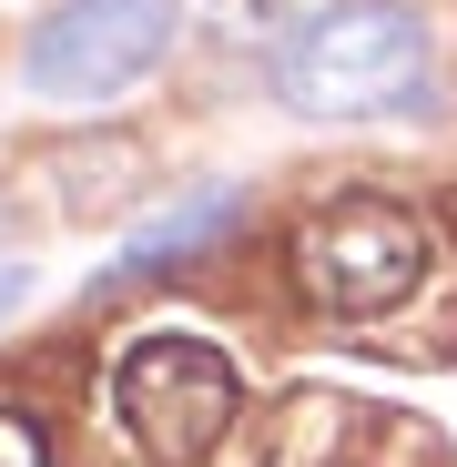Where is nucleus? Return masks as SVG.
<instances>
[{
  "instance_id": "f03ea898",
  "label": "nucleus",
  "mask_w": 457,
  "mask_h": 467,
  "mask_svg": "<svg viewBox=\"0 0 457 467\" xmlns=\"http://www.w3.org/2000/svg\"><path fill=\"white\" fill-rule=\"evenodd\" d=\"M427 265H437L427 223L387 193H336L295 223V285L326 316H387V305H407L427 285Z\"/></svg>"
},
{
  "instance_id": "6e6552de",
  "label": "nucleus",
  "mask_w": 457,
  "mask_h": 467,
  "mask_svg": "<svg viewBox=\"0 0 457 467\" xmlns=\"http://www.w3.org/2000/svg\"><path fill=\"white\" fill-rule=\"evenodd\" d=\"M21 295H31V265H21V254H0V316H11Z\"/></svg>"
},
{
  "instance_id": "f257e3e1",
  "label": "nucleus",
  "mask_w": 457,
  "mask_h": 467,
  "mask_svg": "<svg viewBox=\"0 0 457 467\" xmlns=\"http://www.w3.org/2000/svg\"><path fill=\"white\" fill-rule=\"evenodd\" d=\"M427 61H437V31L417 0H336L275 51V92L305 122H376L427 92Z\"/></svg>"
},
{
  "instance_id": "423d86ee",
  "label": "nucleus",
  "mask_w": 457,
  "mask_h": 467,
  "mask_svg": "<svg viewBox=\"0 0 457 467\" xmlns=\"http://www.w3.org/2000/svg\"><path fill=\"white\" fill-rule=\"evenodd\" d=\"M132 173H142V152H122V142H102V173H92V132L41 152V183L61 193V213H112V193H122Z\"/></svg>"
},
{
  "instance_id": "0eeeda50",
  "label": "nucleus",
  "mask_w": 457,
  "mask_h": 467,
  "mask_svg": "<svg viewBox=\"0 0 457 467\" xmlns=\"http://www.w3.org/2000/svg\"><path fill=\"white\" fill-rule=\"evenodd\" d=\"M0 467H51V457H41V427H31L21 407H0Z\"/></svg>"
},
{
  "instance_id": "7ed1b4c3",
  "label": "nucleus",
  "mask_w": 457,
  "mask_h": 467,
  "mask_svg": "<svg viewBox=\"0 0 457 467\" xmlns=\"http://www.w3.org/2000/svg\"><path fill=\"white\" fill-rule=\"evenodd\" d=\"M173 31H183L173 0H61L21 41V92H41V102H112L173 51Z\"/></svg>"
},
{
  "instance_id": "39448f33",
  "label": "nucleus",
  "mask_w": 457,
  "mask_h": 467,
  "mask_svg": "<svg viewBox=\"0 0 457 467\" xmlns=\"http://www.w3.org/2000/svg\"><path fill=\"white\" fill-rule=\"evenodd\" d=\"M223 234H234V193L223 183H203L193 203H173V213H152L132 244L112 254V285H142V275H173V265H193L203 244H223Z\"/></svg>"
},
{
  "instance_id": "20e7f679",
  "label": "nucleus",
  "mask_w": 457,
  "mask_h": 467,
  "mask_svg": "<svg viewBox=\"0 0 457 467\" xmlns=\"http://www.w3.org/2000/svg\"><path fill=\"white\" fill-rule=\"evenodd\" d=\"M244 386H234V356L203 346V336H142L122 366H112V417L132 427V447L152 457H203L223 427H234Z\"/></svg>"
}]
</instances>
